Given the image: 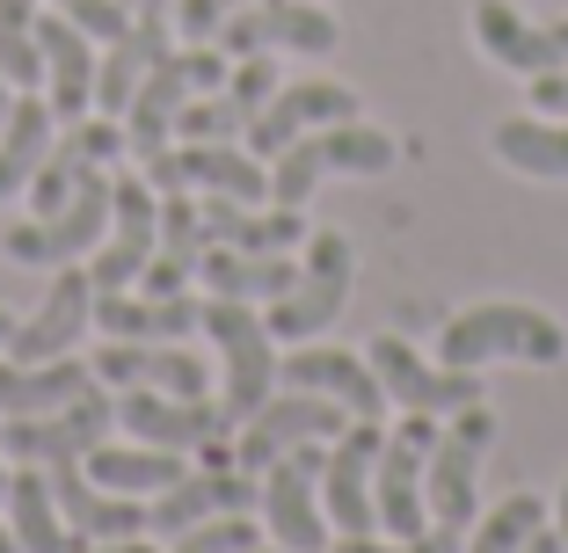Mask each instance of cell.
<instances>
[{"label":"cell","instance_id":"obj_52","mask_svg":"<svg viewBox=\"0 0 568 553\" xmlns=\"http://www.w3.org/2000/svg\"><path fill=\"white\" fill-rule=\"evenodd\" d=\"M248 553H284V546H263V539H255V546H248Z\"/></svg>","mask_w":568,"mask_h":553},{"label":"cell","instance_id":"obj_28","mask_svg":"<svg viewBox=\"0 0 568 553\" xmlns=\"http://www.w3.org/2000/svg\"><path fill=\"white\" fill-rule=\"evenodd\" d=\"M95 328L102 342H183L190 328H204V306L168 291V299H132V291H95Z\"/></svg>","mask_w":568,"mask_h":553},{"label":"cell","instance_id":"obj_15","mask_svg":"<svg viewBox=\"0 0 568 553\" xmlns=\"http://www.w3.org/2000/svg\"><path fill=\"white\" fill-rule=\"evenodd\" d=\"M379 422L351 416L335 452L321 459V510H328V532L335 539H365L379 532V503H372V467H379Z\"/></svg>","mask_w":568,"mask_h":553},{"label":"cell","instance_id":"obj_6","mask_svg":"<svg viewBox=\"0 0 568 553\" xmlns=\"http://www.w3.org/2000/svg\"><path fill=\"white\" fill-rule=\"evenodd\" d=\"M488 444H496V416H488V401L459 408V416L437 422V444H430V467H423V503H430L437 524H459L467 532L474 524V481H481V459Z\"/></svg>","mask_w":568,"mask_h":553},{"label":"cell","instance_id":"obj_8","mask_svg":"<svg viewBox=\"0 0 568 553\" xmlns=\"http://www.w3.org/2000/svg\"><path fill=\"white\" fill-rule=\"evenodd\" d=\"M102 234H110V168L88 175V183L73 190L59 212L22 218L16 234L0 240V255H8V263H22V269H59V263H73V255H95Z\"/></svg>","mask_w":568,"mask_h":553},{"label":"cell","instance_id":"obj_5","mask_svg":"<svg viewBox=\"0 0 568 553\" xmlns=\"http://www.w3.org/2000/svg\"><path fill=\"white\" fill-rule=\"evenodd\" d=\"M351 240L335 234V226H321V234H306V255H300V277H292V291L284 299H270V336L277 342H314L321 328H328L335 314H343V299H351Z\"/></svg>","mask_w":568,"mask_h":553},{"label":"cell","instance_id":"obj_18","mask_svg":"<svg viewBox=\"0 0 568 553\" xmlns=\"http://www.w3.org/2000/svg\"><path fill=\"white\" fill-rule=\"evenodd\" d=\"M474 44H481L503 73L539 81V73L568 66V16L561 22H532V16H518L510 0H474Z\"/></svg>","mask_w":568,"mask_h":553},{"label":"cell","instance_id":"obj_51","mask_svg":"<svg viewBox=\"0 0 568 553\" xmlns=\"http://www.w3.org/2000/svg\"><path fill=\"white\" fill-rule=\"evenodd\" d=\"M8 473H16V467H8V452H0V495H8Z\"/></svg>","mask_w":568,"mask_h":553},{"label":"cell","instance_id":"obj_44","mask_svg":"<svg viewBox=\"0 0 568 553\" xmlns=\"http://www.w3.org/2000/svg\"><path fill=\"white\" fill-rule=\"evenodd\" d=\"M67 553H153V546L139 532V539H67Z\"/></svg>","mask_w":568,"mask_h":553},{"label":"cell","instance_id":"obj_4","mask_svg":"<svg viewBox=\"0 0 568 553\" xmlns=\"http://www.w3.org/2000/svg\"><path fill=\"white\" fill-rule=\"evenodd\" d=\"M204 336L219 342L226 357V386H219V408L234 422H248L255 408L277 393V336H270V320L255 314L248 299H204Z\"/></svg>","mask_w":568,"mask_h":553},{"label":"cell","instance_id":"obj_10","mask_svg":"<svg viewBox=\"0 0 568 553\" xmlns=\"http://www.w3.org/2000/svg\"><path fill=\"white\" fill-rule=\"evenodd\" d=\"M437 444V416H402V430L379 437V467H372V503L394 539L430 532V503H423V467Z\"/></svg>","mask_w":568,"mask_h":553},{"label":"cell","instance_id":"obj_24","mask_svg":"<svg viewBox=\"0 0 568 553\" xmlns=\"http://www.w3.org/2000/svg\"><path fill=\"white\" fill-rule=\"evenodd\" d=\"M51 495H59V518L73 539H139L146 532V495H118V488L88 481L81 459L51 467Z\"/></svg>","mask_w":568,"mask_h":553},{"label":"cell","instance_id":"obj_43","mask_svg":"<svg viewBox=\"0 0 568 553\" xmlns=\"http://www.w3.org/2000/svg\"><path fill=\"white\" fill-rule=\"evenodd\" d=\"M532 110H539V117H568V66L532 81Z\"/></svg>","mask_w":568,"mask_h":553},{"label":"cell","instance_id":"obj_21","mask_svg":"<svg viewBox=\"0 0 568 553\" xmlns=\"http://www.w3.org/2000/svg\"><path fill=\"white\" fill-rule=\"evenodd\" d=\"M118 422L139 437V444H168V452H197L204 437H226L234 430V416L219 401H183V393H153V386H132L118 401Z\"/></svg>","mask_w":568,"mask_h":553},{"label":"cell","instance_id":"obj_17","mask_svg":"<svg viewBox=\"0 0 568 553\" xmlns=\"http://www.w3.org/2000/svg\"><path fill=\"white\" fill-rule=\"evenodd\" d=\"M118 153H124V124L118 117H73L67 132L51 139V153H44V168L30 175V190H22V197H30V212L37 218L59 212V204L88 183V175L118 168Z\"/></svg>","mask_w":568,"mask_h":553},{"label":"cell","instance_id":"obj_14","mask_svg":"<svg viewBox=\"0 0 568 553\" xmlns=\"http://www.w3.org/2000/svg\"><path fill=\"white\" fill-rule=\"evenodd\" d=\"M146 183L161 190V197H175V190H212V197H270V175L263 161H255L248 146H226V139H183V146H161L146 161Z\"/></svg>","mask_w":568,"mask_h":553},{"label":"cell","instance_id":"obj_26","mask_svg":"<svg viewBox=\"0 0 568 553\" xmlns=\"http://www.w3.org/2000/svg\"><path fill=\"white\" fill-rule=\"evenodd\" d=\"M248 503H255V488L241 481L234 467H197L175 488L146 495V539H175V532H190V524L226 518V510H248Z\"/></svg>","mask_w":568,"mask_h":553},{"label":"cell","instance_id":"obj_22","mask_svg":"<svg viewBox=\"0 0 568 553\" xmlns=\"http://www.w3.org/2000/svg\"><path fill=\"white\" fill-rule=\"evenodd\" d=\"M284 386H306V393H328V401H343V416H365L379 422L386 408V386L379 371H372V357H351V350H314V342H292L277 365Z\"/></svg>","mask_w":568,"mask_h":553},{"label":"cell","instance_id":"obj_39","mask_svg":"<svg viewBox=\"0 0 568 553\" xmlns=\"http://www.w3.org/2000/svg\"><path fill=\"white\" fill-rule=\"evenodd\" d=\"M175 539H183L175 553H248L255 524H248V510H226V518H204V524H190V532H175Z\"/></svg>","mask_w":568,"mask_h":553},{"label":"cell","instance_id":"obj_47","mask_svg":"<svg viewBox=\"0 0 568 553\" xmlns=\"http://www.w3.org/2000/svg\"><path fill=\"white\" fill-rule=\"evenodd\" d=\"M8 110H16V88H8V73H0V124H8Z\"/></svg>","mask_w":568,"mask_h":553},{"label":"cell","instance_id":"obj_38","mask_svg":"<svg viewBox=\"0 0 568 553\" xmlns=\"http://www.w3.org/2000/svg\"><path fill=\"white\" fill-rule=\"evenodd\" d=\"M539 524H547V503L518 488V495H503V503L481 518V532H474V546H467V553H525Z\"/></svg>","mask_w":568,"mask_h":553},{"label":"cell","instance_id":"obj_32","mask_svg":"<svg viewBox=\"0 0 568 553\" xmlns=\"http://www.w3.org/2000/svg\"><path fill=\"white\" fill-rule=\"evenodd\" d=\"M197 263H204V218H197V204H190V190H175V197H161V248H153L139 285H146L153 299H168V291H183L190 277H197Z\"/></svg>","mask_w":568,"mask_h":553},{"label":"cell","instance_id":"obj_48","mask_svg":"<svg viewBox=\"0 0 568 553\" xmlns=\"http://www.w3.org/2000/svg\"><path fill=\"white\" fill-rule=\"evenodd\" d=\"M554 518H561V546H568V488H561V503H554Z\"/></svg>","mask_w":568,"mask_h":553},{"label":"cell","instance_id":"obj_37","mask_svg":"<svg viewBox=\"0 0 568 553\" xmlns=\"http://www.w3.org/2000/svg\"><path fill=\"white\" fill-rule=\"evenodd\" d=\"M37 0H0V73L8 88H44V44H37Z\"/></svg>","mask_w":568,"mask_h":553},{"label":"cell","instance_id":"obj_45","mask_svg":"<svg viewBox=\"0 0 568 553\" xmlns=\"http://www.w3.org/2000/svg\"><path fill=\"white\" fill-rule=\"evenodd\" d=\"M525 553H568V546H561V532H547V524H539V532H532V546H525Z\"/></svg>","mask_w":568,"mask_h":553},{"label":"cell","instance_id":"obj_27","mask_svg":"<svg viewBox=\"0 0 568 553\" xmlns=\"http://www.w3.org/2000/svg\"><path fill=\"white\" fill-rule=\"evenodd\" d=\"M197 218H204V248H248V255L306 248L300 204H270V212H255V204H241V197H204Z\"/></svg>","mask_w":568,"mask_h":553},{"label":"cell","instance_id":"obj_46","mask_svg":"<svg viewBox=\"0 0 568 553\" xmlns=\"http://www.w3.org/2000/svg\"><path fill=\"white\" fill-rule=\"evenodd\" d=\"M124 8H132V16H168L175 0H124Z\"/></svg>","mask_w":568,"mask_h":553},{"label":"cell","instance_id":"obj_25","mask_svg":"<svg viewBox=\"0 0 568 553\" xmlns=\"http://www.w3.org/2000/svg\"><path fill=\"white\" fill-rule=\"evenodd\" d=\"M95 379L110 386V393H132V386H153V393H183V401H197L212 371H204L197 357L183 350V342H102V357H95Z\"/></svg>","mask_w":568,"mask_h":553},{"label":"cell","instance_id":"obj_20","mask_svg":"<svg viewBox=\"0 0 568 553\" xmlns=\"http://www.w3.org/2000/svg\"><path fill=\"white\" fill-rule=\"evenodd\" d=\"M81 328H95V277L73 263H59L51 277V299L37 306L30 320H16V336H8V357L16 365H51V357H67L81 342Z\"/></svg>","mask_w":568,"mask_h":553},{"label":"cell","instance_id":"obj_2","mask_svg":"<svg viewBox=\"0 0 568 553\" xmlns=\"http://www.w3.org/2000/svg\"><path fill=\"white\" fill-rule=\"evenodd\" d=\"M394 153H402L394 139L372 132V124H357V117L314 124V132H300L277 153V168H270V204H306L328 175H386Z\"/></svg>","mask_w":568,"mask_h":553},{"label":"cell","instance_id":"obj_12","mask_svg":"<svg viewBox=\"0 0 568 553\" xmlns=\"http://www.w3.org/2000/svg\"><path fill=\"white\" fill-rule=\"evenodd\" d=\"M328 437H343V401H328V393H306V386H284V393H270V401L255 408L248 422H241L234 467L263 473L270 459H284L292 444H328Z\"/></svg>","mask_w":568,"mask_h":553},{"label":"cell","instance_id":"obj_13","mask_svg":"<svg viewBox=\"0 0 568 553\" xmlns=\"http://www.w3.org/2000/svg\"><path fill=\"white\" fill-rule=\"evenodd\" d=\"M212 44L226 59H248V51H306V59H321V51L343 44V22L321 0H255V8L219 22Z\"/></svg>","mask_w":568,"mask_h":553},{"label":"cell","instance_id":"obj_41","mask_svg":"<svg viewBox=\"0 0 568 553\" xmlns=\"http://www.w3.org/2000/svg\"><path fill=\"white\" fill-rule=\"evenodd\" d=\"M51 8H59L67 22H81L95 44H118L124 22H132V8H124V0H51Z\"/></svg>","mask_w":568,"mask_h":553},{"label":"cell","instance_id":"obj_19","mask_svg":"<svg viewBox=\"0 0 568 553\" xmlns=\"http://www.w3.org/2000/svg\"><path fill=\"white\" fill-rule=\"evenodd\" d=\"M343 117H357V88H343V81H284L277 95L255 110V124L241 132V146H248L255 161H277L300 132H314V124H343Z\"/></svg>","mask_w":568,"mask_h":553},{"label":"cell","instance_id":"obj_35","mask_svg":"<svg viewBox=\"0 0 568 553\" xmlns=\"http://www.w3.org/2000/svg\"><path fill=\"white\" fill-rule=\"evenodd\" d=\"M503 168L539 175V183H568V117H503L488 132Z\"/></svg>","mask_w":568,"mask_h":553},{"label":"cell","instance_id":"obj_36","mask_svg":"<svg viewBox=\"0 0 568 553\" xmlns=\"http://www.w3.org/2000/svg\"><path fill=\"white\" fill-rule=\"evenodd\" d=\"M81 467H88V481L118 488V495H161V488L183 481V452H168V444H110L102 437Z\"/></svg>","mask_w":568,"mask_h":553},{"label":"cell","instance_id":"obj_7","mask_svg":"<svg viewBox=\"0 0 568 553\" xmlns=\"http://www.w3.org/2000/svg\"><path fill=\"white\" fill-rule=\"evenodd\" d=\"M118 408H110V386H88L81 401L51 408V416H0V452L16 467H67V459H88L110 437Z\"/></svg>","mask_w":568,"mask_h":553},{"label":"cell","instance_id":"obj_50","mask_svg":"<svg viewBox=\"0 0 568 553\" xmlns=\"http://www.w3.org/2000/svg\"><path fill=\"white\" fill-rule=\"evenodd\" d=\"M0 553H22V546H16V532H8V524H0Z\"/></svg>","mask_w":568,"mask_h":553},{"label":"cell","instance_id":"obj_3","mask_svg":"<svg viewBox=\"0 0 568 553\" xmlns=\"http://www.w3.org/2000/svg\"><path fill=\"white\" fill-rule=\"evenodd\" d=\"M226 51L219 44H190V51H168L161 66L139 81V95L124 102V153H139V161H153V153L175 139V117H183L197 95H212L219 81H226Z\"/></svg>","mask_w":568,"mask_h":553},{"label":"cell","instance_id":"obj_42","mask_svg":"<svg viewBox=\"0 0 568 553\" xmlns=\"http://www.w3.org/2000/svg\"><path fill=\"white\" fill-rule=\"evenodd\" d=\"M328 553H459V524H430L423 539H394V546H379V539H343V546H328Z\"/></svg>","mask_w":568,"mask_h":553},{"label":"cell","instance_id":"obj_31","mask_svg":"<svg viewBox=\"0 0 568 553\" xmlns=\"http://www.w3.org/2000/svg\"><path fill=\"white\" fill-rule=\"evenodd\" d=\"M95 386V365H73V357H51V365H0V416H51V408L81 401Z\"/></svg>","mask_w":568,"mask_h":553},{"label":"cell","instance_id":"obj_29","mask_svg":"<svg viewBox=\"0 0 568 553\" xmlns=\"http://www.w3.org/2000/svg\"><path fill=\"white\" fill-rule=\"evenodd\" d=\"M161 59H168V16H132L124 37L95 59V110L102 117H124V102L139 95V81H146Z\"/></svg>","mask_w":568,"mask_h":553},{"label":"cell","instance_id":"obj_11","mask_svg":"<svg viewBox=\"0 0 568 553\" xmlns=\"http://www.w3.org/2000/svg\"><path fill=\"white\" fill-rule=\"evenodd\" d=\"M161 248V190L146 175H110V240L95 248V291H132Z\"/></svg>","mask_w":568,"mask_h":553},{"label":"cell","instance_id":"obj_33","mask_svg":"<svg viewBox=\"0 0 568 553\" xmlns=\"http://www.w3.org/2000/svg\"><path fill=\"white\" fill-rule=\"evenodd\" d=\"M8 532L22 553H67V518H59V495H51V467H16L8 473Z\"/></svg>","mask_w":568,"mask_h":553},{"label":"cell","instance_id":"obj_9","mask_svg":"<svg viewBox=\"0 0 568 553\" xmlns=\"http://www.w3.org/2000/svg\"><path fill=\"white\" fill-rule=\"evenodd\" d=\"M321 444H292L284 459L263 467V488H255V503H263V524L284 553H328V510H321Z\"/></svg>","mask_w":568,"mask_h":553},{"label":"cell","instance_id":"obj_16","mask_svg":"<svg viewBox=\"0 0 568 553\" xmlns=\"http://www.w3.org/2000/svg\"><path fill=\"white\" fill-rule=\"evenodd\" d=\"M372 371H379V386H386V401H402L408 416H459V408H474L481 401V379L474 371H452V365H430V357H416L402 336H379L372 342Z\"/></svg>","mask_w":568,"mask_h":553},{"label":"cell","instance_id":"obj_34","mask_svg":"<svg viewBox=\"0 0 568 553\" xmlns=\"http://www.w3.org/2000/svg\"><path fill=\"white\" fill-rule=\"evenodd\" d=\"M197 277L219 291V299H248V306H270L292 291V277H300V263L292 255H248V248H204Z\"/></svg>","mask_w":568,"mask_h":553},{"label":"cell","instance_id":"obj_49","mask_svg":"<svg viewBox=\"0 0 568 553\" xmlns=\"http://www.w3.org/2000/svg\"><path fill=\"white\" fill-rule=\"evenodd\" d=\"M8 336H16V314H0V350H8Z\"/></svg>","mask_w":568,"mask_h":553},{"label":"cell","instance_id":"obj_30","mask_svg":"<svg viewBox=\"0 0 568 553\" xmlns=\"http://www.w3.org/2000/svg\"><path fill=\"white\" fill-rule=\"evenodd\" d=\"M51 139H59V117H51V102L37 95V88H22L16 110H8V124H0V204L30 190V175L44 168Z\"/></svg>","mask_w":568,"mask_h":553},{"label":"cell","instance_id":"obj_1","mask_svg":"<svg viewBox=\"0 0 568 553\" xmlns=\"http://www.w3.org/2000/svg\"><path fill=\"white\" fill-rule=\"evenodd\" d=\"M561 365L568 357V336L561 320L539 314V306H510V299H488V306H467L459 320H445L437 336V365L452 371H481V365Z\"/></svg>","mask_w":568,"mask_h":553},{"label":"cell","instance_id":"obj_40","mask_svg":"<svg viewBox=\"0 0 568 553\" xmlns=\"http://www.w3.org/2000/svg\"><path fill=\"white\" fill-rule=\"evenodd\" d=\"M241 8H255V0H175L168 16H175V37H183V44H212L219 22L241 16Z\"/></svg>","mask_w":568,"mask_h":553},{"label":"cell","instance_id":"obj_23","mask_svg":"<svg viewBox=\"0 0 568 553\" xmlns=\"http://www.w3.org/2000/svg\"><path fill=\"white\" fill-rule=\"evenodd\" d=\"M37 44H44V102H51V117L59 124L88 117V110H95V37L51 8V16H37Z\"/></svg>","mask_w":568,"mask_h":553}]
</instances>
